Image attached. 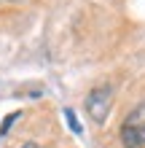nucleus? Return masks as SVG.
I'll list each match as a JSON object with an SVG mask.
<instances>
[{"mask_svg":"<svg viewBox=\"0 0 145 148\" xmlns=\"http://www.w3.org/2000/svg\"><path fill=\"white\" fill-rule=\"evenodd\" d=\"M121 143L126 148H142L145 145V100L124 119V124H121Z\"/></svg>","mask_w":145,"mask_h":148,"instance_id":"f257e3e1","label":"nucleus"},{"mask_svg":"<svg viewBox=\"0 0 145 148\" xmlns=\"http://www.w3.org/2000/svg\"><path fill=\"white\" fill-rule=\"evenodd\" d=\"M110 105H113V89H110V86H99V89H94L86 97V110H89V116L94 119L97 124H102V121L108 119Z\"/></svg>","mask_w":145,"mask_h":148,"instance_id":"f03ea898","label":"nucleus"},{"mask_svg":"<svg viewBox=\"0 0 145 148\" xmlns=\"http://www.w3.org/2000/svg\"><path fill=\"white\" fill-rule=\"evenodd\" d=\"M65 119H67V127H70L75 135H81V132H83V127L78 124V119H75V113H73V110H65Z\"/></svg>","mask_w":145,"mask_h":148,"instance_id":"7ed1b4c3","label":"nucleus"},{"mask_svg":"<svg viewBox=\"0 0 145 148\" xmlns=\"http://www.w3.org/2000/svg\"><path fill=\"white\" fill-rule=\"evenodd\" d=\"M22 148H38V145H35V143H24Z\"/></svg>","mask_w":145,"mask_h":148,"instance_id":"20e7f679","label":"nucleus"}]
</instances>
